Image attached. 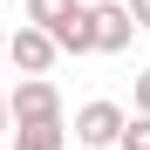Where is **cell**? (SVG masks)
Masks as SVG:
<instances>
[{
	"mask_svg": "<svg viewBox=\"0 0 150 150\" xmlns=\"http://www.w3.org/2000/svg\"><path fill=\"white\" fill-rule=\"evenodd\" d=\"M41 123H62V89L48 75H28L7 96V130H41Z\"/></svg>",
	"mask_w": 150,
	"mask_h": 150,
	"instance_id": "6da1fadb",
	"label": "cell"
},
{
	"mask_svg": "<svg viewBox=\"0 0 150 150\" xmlns=\"http://www.w3.org/2000/svg\"><path fill=\"white\" fill-rule=\"evenodd\" d=\"M130 14H123V0H103V7H89V55H123L130 48Z\"/></svg>",
	"mask_w": 150,
	"mask_h": 150,
	"instance_id": "7a4b0ae2",
	"label": "cell"
},
{
	"mask_svg": "<svg viewBox=\"0 0 150 150\" xmlns=\"http://www.w3.org/2000/svg\"><path fill=\"white\" fill-rule=\"evenodd\" d=\"M123 123H130V116H123L116 103H82V109H75V137H82L89 150H116V130H123Z\"/></svg>",
	"mask_w": 150,
	"mask_h": 150,
	"instance_id": "3957f363",
	"label": "cell"
},
{
	"mask_svg": "<svg viewBox=\"0 0 150 150\" xmlns=\"http://www.w3.org/2000/svg\"><path fill=\"white\" fill-rule=\"evenodd\" d=\"M7 62L21 75H48L55 68V41H48L41 28H21V34H7Z\"/></svg>",
	"mask_w": 150,
	"mask_h": 150,
	"instance_id": "277c9868",
	"label": "cell"
},
{
	"mask_svg": "<svg viewBox=\"0 0 150 150\" xmlns=\"http://www.w3.org/2000/svg\"><path fill=\"white\" fill-rule=\"evenodd\" d=\"M48 41H55V55H89V7H75L68 21H55Z\"/></svg>",
	"mask_w": 150,
	"mask_h": 150,
	"instance_id": "5b68a950",
	"label": "cell"
},
{
	"mask_svg": "<svg viewBox=\"0 0 150 150\" xmlns=\"http://www.w3.org/2000/svg\"><path fill=\"white\" fill-rule=\"evenodd\" d=\"M75 7H82V0H28V21H34V28L48 34V28H55V21H68Z\"/></svg>",
	"mask_w": 150,
	"mask_h": 150,
	"instance_id": "8992f818",
	"label": "cell"
},
{
	"mask_svg": "<svg viewBox=\"0 0 150 150\" xmlns=\"http://www.w3.org/2000/svg\"><path fill=\"white\" fill-rule=\"evenodd\" d=\"M14 150H62V123H41V130H14Z\"/></svg>",
	"mask_w": 150,
	"mask_h": 150,
	"instance_id": "52a82bcc",
	"label": "cell"
},
{
	"mask_svg": "<svg viewBox=\"0 0 150 150\" xmlns=\"http://www.w3.org/2000/svg\"><path fill=\"white\" fill-rule=\"evenodd\" d=\"M116 150H150V116L123 123V130H116Z\"/></svg>",
	"mask_w": 150,
	"mask_h": 150,
	"instance_id": "ba28073f",
	"label": "cell"
},
{
	"mask_svg": "<svg viewBox=\"0 0 150 150\" xmlns=\"http://www.w3.org/2000/svg\"><path fill=\"white\" fill-rule=\"evenodd\" d=\"M123 14H130V28H150V0H123Z\"/></svg>",
	"mask_w": 150,
	"mask_h": 150,
	"instance_id": "9c48e42d",
	"label": "cell"
},
{
	"mask_svg": "<svg viewBox=\"0 0 150 150\" xmlns=\"http://www.w3.org/2000/svg\"><path fill=\"white\" fill-rule=\"evenodd\" d=\"M137 116H150V68L137 75Z\"/></svg>",
	"mask_w": 150,
	"mask_h": 150,
	"instance_id": "30bf717a",
	"label": "cell"
},
{
	"mask_svg": "<svg viewBox=\"0 0 150 150\" xmlns=\"http://www.w3.org/2000/svg\"><path fill=\"white\" fill-rule=\"evenodd\" d=\"M0 137H7V96H0Z\"/></svg>",
	"mask_w": 150,
	"mask_h": 150,
	"instance_id": "8fae6325",
	"label": "cell"
},
{
	"mask_svg": "<svg viewBox=\"0 0 150 150\" xmlns=\"http://www.w3.org/2000/svg\"><path fill=\"white\" fill-rule=\"evenodd\" d=\"M0 55H7V28H0Z\"/></svg>",
	"mask_w": 150,
	"mask_h": 150,
	"instance_id": "7c38bea8",
	"label": "cell"
}]
</instances>
